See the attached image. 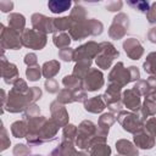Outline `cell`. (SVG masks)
I'll return each mask as SVG.
<instances>
[{"instance_id": "cell-1", "label": "cell", "mask_w": 156, "mask_h": 156, "mask_svg": "<svg viewBox=\"0 0 156 156\" xmlns=\"http://www.w3.org/2000/svg\"><path fill=\"white\" fill-rule=\"evenodd\" d=\"M98 133V126L93 123L89 119H84L79 123L78 126V132H77V138H76V146L80 150H89L90 141L91 139L96 135Z\"/></svg>"}, {"instance_id": "cell-2", "label": "cell", "mask_w": 156, "mask_h": 156, "mask_svg": "<svg viewBox=\"0 0 156 156\" xmlns=\"http://www.w3.org/2000/svg\"><path fill=\"white\" fill-rule=\"evenodd\" d=\"M102 99L106 104V107L110 110V112L118 115L122 111L123 104H122V88L117 84L108 83L106 91L102 95Z\"/></svg>"}, {"instance_id": "cell-3", "label": "cell", "mask_w": 156, "mask_h": 156, "mask_svg": "<svg viewBox=\"0 0 156 156\" xmlns=\"http://www.w3.org/2000/svg\"><path fill=\"white\" fill-rule=\"evenodd\" d=\"M99 46H100V50L98 56L95 57V62L99 68L107 69L111 67L113 60L119 56V52L115 48V45L110 41H101L99 43Z\"/></svg>"}, {"instance_id": "cell-4", "label": "cell", "mask_w": 156, "mask_h": 156, "mask_svg": "<svg viewBox=\"0 0 156 156\" xmlns=\"http://www.w3.org/2000/svg\"><path fill=\"white\" fill-rule=\"evenodd\" d=\"M29 105H30V102L28 100L27 94H20V93H16L13 90H10L7 94L5 104L2 105L1 113L4 111H9L10 113H18V112L24 111Z\"/></svg>"}, {"instance_id": "cell-5", "label": "cell", "mask_w": 156, "mask_h": 156, "mask_svg": "<svg viewBox=\"0 0 156 156\" xmlns=\"http://www.w3.org/2000/svg\"><path fill=\"white\" fill-rule=\"evenodd\" d=\"M117 121L123 128V130H126L127 133H132V134L136 133L144 126V122L140 119V116L136 112H132V111L122 110L117 115Z\"/></svg>"}, {"instance_id": "cell-6", "label": "cell", "mask_w": 156, "mask_h": 156, "mask_svg": "<svg viewBox=\"0 0 156 156\" xmlns=\"http://www.w3.org/2000/svg\"><path fill=\"white\" fill-rule=\"evenodd\" d=\"M21 41L22 45L33 50H41L46 45L48 38L46 34L38 32L35 29H24V32L21 35Z\"/></svg>"}, {"instance_id": "cell-7", "label": "cell", "mask_w": 156, "mask_h": 156, "mask_svg": "<svg viewBox=\"0 0 156 156\" xmlns=\"http://www.w3.org/2000/svg\"><path fill=\"white\" fill-rule=\"evenodd\" d=\"M128 28H129V17H128V15H126L123 12H119L112 20V23L108 28V37L113 40H119V39L126 37V34L128 32Z\"/></svg>"}, {"instance_id": "cell-8", "label": "cell", "mask_w": 156, "mask_h": 156, "mask_svg": "<svg viewBox=\"0 0 156 156\" xmlns=\"http://www.w3.org/2000/svg\"><path fill=\"white\" fill-rule=\"evenodd\" d=\"M1 27V33H0V45L2 51L5 50H20L23 45L21 41V35L20 33L15 32L11 28L5 27L4 24Z\"/></svg>"}, {"instance_id": "cell-9", "label": "cell", "mask_w": 156, "mask_h": 156, "mask_svg": "<svg viewBox=\"0 0 156 156\" xmlns=\"http://www.w3.org/2000/svg\"><path fill=\"white\" fill-rule=\"evenodd\" d=\"M107 79H108V83L117 84V85H119L121 88L126 87L128 83L132 82L129 67L126 68L124 65H123V62H117V63L112 67V69L110 71Z\"/></svg>"}, {"instance_id": "cell-10", "label": "cell", "mask_w": 156, "mask_h": 156, "mask_svg": "<svg viewBox=\"0 0 156 156\" xmlns=\"http://www.w3.org/2000/svg\"><path fill=\"white\" fill-rule=\"evenodd\" d=\"M100 46L96 41L90 40L85 44H82L80 46L74 49V56H73V61L78 62L82 60H89L93 61V58H95L99 54Z\"/></svg>"}, {"instance_id": "cell-11", "label": "cell", "mask_w": 156, "mask_h": 156, "mask_svg": "<svg viewBox=\"0 0 156 156\" xmlns=\"http://www.w3.org/2000/svg\"><path fill=\"white\" fill-rule=\"evenodd\" d=\"M105 84L104 74L98 68H91L83 79V89L85 91H98Z\"/></svg>"}, {"instance_id": "cell-12", "label": "cell", "mask_w": 156, "mask_h": 156, "mask_svg": "<svg viewBox=\"0 0 156 156\" xmlns=\"http://www.w3.org/2000/svg\"><path fill=\"white\" fill-rule=\"evenodd\" d=\"M32 27L33 29L41 32L44 34L54 33L55 34V27H54V18L46 17L43 13H33L30 17Z\"/></svg>"}, {"instance_id": "cell-13", "label": "cell", "mask_w": 156, "mask_h": 156, "mask_svg": "<svg viewBox=\"0 0 156 156\" xmlns=\"http://www.w3.org/2000/svg\"><path fill=\"white\" fill-rule=\"evenodd\" d=\"M68 34L71 35L72 40H77V41L83 40L88 37H93L90 20H85L82 22H73L71 29L68 30Z\"/></svg>"}, {"instance_id": "cell-14", "label": "cell", "mask_w": 156, "mask_h": 156, "mask_svg": "<svg viewBox=\"0 0 156 156\" xmlns=\"http://www.w3.org/2000/svg\"><path fill=\"white\" fill-rule=\"evenodd\" d=\"M1 77L6 84H11V85H13V83L20 78L17 66L7 61L4 52L1 55Z\"/></svg>"}, {"instance_id": "cell-15", "label": "cell", "mask_w": 156, "mask_h": 156, "mask_svg": "<svg viewBox=\"0 0 156 156\" xmlns=\"http://www.w3.org/2000/svg\"><path fill=\"white\" fill-rule=\"evenodd\" d=\"M50 112H51V118L57 123L58 127H65L68 124V112L65 107V105L60 104L57 100H54L50 104Z\"/></svg>"}, {"instance_id": "cell-16", "label": "cell", "mask_w": 156, "mask_h": 156, "mask_svg": "<svg viewBox=\"0 0 156 156\" xmlns=\"http://www.w3.org/2000/svg\"><path fill=\"white\" fill-rule=\"evenodd\" d=\"M122 104L127 110L132 112H139L141 107V99L140 95L132 88V89H126L122 93Z\"/></svg>"}, {"instance_id": "cell-17", "label": "cell", "mask_w": 156, "mask_h": 156, "mask_svg": "<svg viewBox=\"0 0 156 156\" xmlns=\"http://www.w3.org/2000/svg\"><path fill=\"white\" fill-rule=\"evenodd\" d=\"M133 140H134L135 146L138 149H143V150H150V149H152L155 146V143H156L155 138L150 133H147L144 129V127L140 128L136 133L133 134Z\"/></svg>"}, {"instance_id": "cell-18", "label": "cell", "mask_w": 156, "mask_h": 156, "mask_svg": "<svg viewBox=\"0 0 156 156\" xmlns=\"http://www.w3.org/2000/svg\"><path fill=\"white\" fill-rule=\"evenodd\" d=\"M123 49L130 60H139L144 55V48L135 38H128L123 41Z\"/></svg>"}, {"instance_id": "cell-19", "label": "cell", "mask_w": 156, "mask_h": 156, "mask_svg": "<svg viewBox=\"0 0 156 156\" xmlns=\"http://www.w3.org/2000/svg\"><path fill=\"white\" fill-rule=\"evenodd\" d=\"M58 126L57 123L52 119V118H48L44 123V126L41 127V129L38 133V138L40 139L41 143H46V141H52L58 132Z\"/></svg>"}, {"instance_id": "cell-20", "label": "cell", "mask_w": 156, "mask_h": 156, "mask_svg": "<svg viewBox=\"0 0 156 156\" xmlns=\"http://www.w3.org/2000/svg\"><path fill=\"white\" fill-rule=\"evenodd\" d=\"M116 119H117V117L112 112L102 113L98 121V134H100L102 136H107L108 130L112 127V124L116 122Z\"/></svg>"}, {"instance_id": "cell-21", "label": "cell", "mask_w": 156, "mask_h": 156, "mask_svg": "<svg viewBox=\"0 0 156 156\" xmlns=\"http://www.w3.org/2000/svg\"><path fill=\"white\" fill-rule=\"evenodd\" d=\"M116 150L121 156H139V149L127 139H118L116 141Z\"/></svg>"}, {"instance_id": "cell-22", "label": "cell", "mask_w": 156, "mask_h": 156, "mask_svg": "<svg viewBox=\"0 0 156 156\" xmlns=\"http://www.w3.org/2000/svg\"><path fill=\"white\" fill-rule=\"evenodd\" d=\"M84 110L89 113H101L105 107H106V104L102 99V95H98V96H93V98H89L88 100H85L84 102Z\"/></svg>"}, {"instance_id": "cell-23", "label": "cell", "mask_w": 156, "mask_h": 156, "mask_svg": "<svg viewBox=\"0 0 156 156\" xmlns=\"http://www.w3.org/2000/svg\"><path fill=\"white\" fill-rule=\"evenodd\" d=\"M7 22H9V28L13 29L20 34H22L26 29V18L21 13H16V12L10 13L7 17Z\"/></svg>"}, {"instance_id": "cell-24", "label": "cell", "mask_w": 156, "mask_h": 156, "mask_svg": "<svg viewBox=\"0 0 156 156\" xmlns=\"http://www.w3.org/2000/svg\"><path fill=\"white\" fill-rule=\"evenodd\" d=\"M60 68H61L60 62L57 60H51L44 62V65L41 66V72L46 79H52L60 72Z\"/></svg>"}, {"instance_id": "cell-25", "label": "cell", "mask_w": 156, "mask_h": 156, "mask_svg": "<svg viewBox=\"0 0 156 156\" xmlns=\"http://www.w3.org/2000/svg\"><path fill=\"white\" fill-rule=\"evenodd\" d=\"M91 62L93 61H89V60H82V61L76 62L72 74L74 77H77L78 79L83 80L85 78V76L89 73V71L91 69Z\"/></svg>"}, {"instance_id": "cell-26", "label": "cell", "mask_w": 156, "mask_h": 156, "mask_svg": "<svg viewBox=\"0 0 156 156\" xmlns=\"http://www.w3.org/2000/svg\"><path fill=\"white\" fill-rule=\"evenodd\" d=\"M156 115V102L150 100V99H146L144 100V102L141 104V107L139 110V116H140V119L145 123L146 118L150 117V116H155Z\"/></svg>"}, {"instance_id": "cell-27", "label": "cell", "mask_w": 156, "mask_h": 156, "mask_svg": "<svg viewBox=\"0 0 156 156\" xmlns=\"http://www.w3.org/2000/svg\"><path fill=\"white\" fill-rule=\"evenodd\" d=\"M11 134L15 138H26L28 134V123L27 121H15L11 124Z\"/></svg>"}, {"instance_id": "cell-28", "label": "cell", "mask_w": 156, "mask_h": 156, "mask_svg": "<svg viewBox=\"0 0 156 156\" xmlns=\"http://www.w3.org/2000/svg\"><path fill=\"white\" fill-rule=\"evenodd\" d=\"M72 2L69 0H50L48 7L52 13H62L71 7Z\"/></svg>"}, {"instance_id": "cell-29", "label": "cell", "mask_w": 156, "mask_h": 156, "mask_svg": "<svg viewBox=\"0 0 156 156\" xmlns=\"http://www.w3.org/2000/svg\"><path fill=\"white\" fill-rule=\"evenodd\" d=\"M72 41V38L68 33L66 32H58V33H55L54 37H52V43L56 48H58L60 50L61 49H65V48H68L69 44Z\"/></svg>"}, {"instance_id": "cell-30", "label": "cell", "mask_w": 156, "mask_h": 156, "mask_svg": "<svg viewBox=\"0 0 156 156\" xmlns=\"http://www.w3.org/2000/svg\"><path fill=\"white\" fill-rule=\"evenodd\" d=\"M89 156H111V147L106 143L95 144L88 150Z\"/></svg>"}, {"instance_id": "cell-31", "label": "cell", "mask_w": 156, "mask_h": 156, "mask_svg": "<svg viewBox=\"0 0 156 156\" xmlns=\"http://www.w3.org/2000/svg\"><path fill=\"white\" fill-rule=\"evenodd\" d=\"M73 24V21L69 16H65V17H58V18H54V27H55V33L58 32H65V30H69Z\"/></svg>"}, {"instance_id": "cell-32", "label": "cell", "mask_w": 156, "mask_h": 156, "mask_svg": "<svg viewBox=\"0 0 156 156\" xmlns=\"http://www.w3.org/2000/svg\"><path fill=\"white\" fill-rule=\"evenodd\" d=\"M62 84L66 89H69V90H79V89H83V80L78 79L77 77H74L73 74H69V76H65L63 79H62Z\"/></svg>"}, {"instance_id": "cell-33", "label": "cell", "mask_w": 156, "mask_h": 156, "mask_svg": "<svg viewBox=\"0 0 156 156\" xmlns=\"http://www.w3.org/2000/svg\"><path fill=\"white\" fill-rule=\"evenodd\" d=\"M143 68L145 73L150 76H156V51H152L146 56L143 63Z\"/></svg>"}, {"instance_id": "cell-34", "label": "cell", "mask_w": 156, "mask_h": 156, "mask_svg": "<svg viewBox=\"0 0 156 156\" xmlns=\"http://www.w3.org/2000/svg\"><path fill=\"white\" fill-rule=\"evenodd\" d=\"M69 17L72 18L73 22H82V21L88 20V11H87L82 5L76 4L74 7L71 10Z\"/></svg>"}, {"instance_id": "cell-35", "label": "cell", "mask_w": 156, "mask_h": 156, "mask_svg": "<svg viewBox=\"0 0 156 156\" xmlns=\"http://www.w3.org/2000/svg\"><path fill=\"white\" fill-rule=\"evenodd\" d=\"M77 132H78V127H76L74 124L68 123L62 129V140L74 143L76 138H77Z\"/></svg>"}, {"instance_id": "cell-36", "label": "cell", "mask_w": 156, "mask_h": 156, "mask_svg": "<svg viewBox=\"0 0 156 156\" xmlns=\"http://www.w3.org/2000/svg\"><path fill=\"white\" fill-rule=\"evenodd\" d=\"M56 100L62 105L72 104V102H74V93H73V90H69V89H66V88L61 89L57 94Z\"/></svg>"}, {"instance_id": "cell-37", "label": "cell", "mask_w": 156, "mask_h": 156, "mask_svg": "<svg viewBox=\"0 0 156 156\" xmlns=\"http://www.w3.org/2000/svg\"><path fill=\"white\" fill-rule=\"evenodd\" d=\"M41 76H43L41 67H39L38 65L27 67V69H26V77L29 82H37V80L40 79Z\"/></svg>"}, {"instance_id": "cell-38", "label": "cell", "mask_w": 156, "mask_h": 156, "mask_svg": "<svg viewBox=\"0 0 156 156\" xmlns=\"http://www.w3.org/2000/svg\"><path fill=\"white\" fill-rule=\"evenodd\" d=\"M127 4L135 11H139L143 13H146L151 5L149 1H144V0H129V1H127Z\"/></svg>"}, {"instance_id": "cell-39", "label": "cell", "mask_w": 156, "mask_h": 156, "mask_svg": "<svg viewBox=\"0 0 156 156\" xmlns=\"http://www.w3.org/2000/svg\"><path fill=\"white\" fill-rule=\"evenodd\" d=\"M74 145H76V144L72 143V141L62 140L58 146H60V149H61L63 156H76V154H77L78 150L74 147Z\"/></svg>"}, {"instance_id": "cell-40", "label": "cell", "mask_w": 156, "mask_h": 156, "mask_svg": "<svg viewBox=\"0 0 156 156\" xmlns=\"http://www.w3.org/2000/svg\"><path fill=\"white\" fill-rule=\"evenodd\" d=\"M146 82L149 84V89H147V93H146L145 98L156 102V76H150L146 79Z\"/></svg>"}, {"instance_id": "cell-41", "label": "cell", "mask_w": 156, "mask_h": 156, "mask_svg": "<svg viewBox=\"0 0 156 156\" xmlns=\"http://www.w3.org/2000/svg\"><path fill=\"white\" fill-rule=\"evenodd\" d=\"M41 94H43V91H41V89L39 87H30L28 93H27V96H28V100H29L30 105L35 104L41 98Z\"/></svg>"}, {"instance_id": "cell-42", "label": "cell", "mask_w": 156, "mask_h": 156, "mask_svg": "<svg viewBox=\"0 0 156 156\" xmlns=\"http://www.w3.org/2000/svg\"><path fill=\"white\" fill-rule=\"evenodd\" d=\"M29 88H30V87L27 85V83H26L24 79L18 78V79L13 83L11 90H13V91H16V93H20V94H27V91L29 90Z\"/></svg>"}, {"instance_id": "cell-43", "label": "cell", "mask_w": 156, "mask_h": 156, "mask_svg": "<svg viewBox=\"0 0 156 156\" xmlns=\"http://www.w3.org/2000/svg\"><path fill=\"white\" fill-rule=\"evenodd\" d=\"M58 58H61L62 61L65 62H71L73 61V56H74V49L72 48H65V49H61L58 50Z\"/></svg>"}, {"instance_id": "cell-44", "label": "cell", "mask_w": 156, "mask_h": 156, "mask_svg": "<svg viewBox=\"0 0 156 156\" xmlns=\"http://www.w3.org/2000/svg\"><path fill=\"white\" fill-rule=\"evenodd\" d=\"M30 147L24 144H16L12 149L13 156H29L30 155Z\"/></svg>"}, {"instance_id": "cell-45", "label": "cell", "mask_w": 156, "mask_h": 156, "mask_svg": "<svg viewBox=\"0 0 156 156\" xmlns=\"http://www.w3.org/2000/svg\"><path fill=\"white\" fill-rule=\"evenodd\" d=\"M10 144H11V141H10L9 135H7V130H6V128L4 127L2 122H1V133H0V146L1 147H0V150L5 151L10 146Z\"/></svg>"}, {"instance_id": "cell-46", "label": "cell", "mask_w": 156, "mask_h": 156, "mask_svg": "<svg viewBox=\"0 0 156 156\" xmlns=\"http://www.w3.org/2000/svg\"><path fill=\"white\" fill-rule=\"evenodd\" d=\"M40 116V108L35 105V104H32L29 105L26 110H24V119H30V118H34V117H38Z\"/></svg>"}, {"instance_id": "cell-47", "label": "cell", "mask_w": 156, "mask_h": 156, "mask_svg": "<svg viewBox=\"0 0 156 156\" xmlns=\"http://www.w3.org/2000/svg\"><path fill=\"white\" fill-rule=\"evenodd\" d=\"M44 88L45 90L49 93V94H56L60 91V88H58V83L56 79H46L45 83H44Z\"/></svg>"}, {"instance_id": "cell-48", "label": "cell", "mask_w": 156, "mask_h": 156, "mask_svg": "<svg viewBox=\"0 0 156 156\" xmlns=\"http://www.w3.org/2000/svg\"><path fill=\"white\" fill-rule=\"evenodd\" d=\"M133 89H134L140 96H146V93H147V89H149V84H147L146 80L140 79V80L135 82Z\"/></svg>"}, {"instance_id": "cell-49", "label": "cell", "mask_w": 156, "mask_h": 156, "mask_svg": "<svg viewBox=\"0 0 156 156\" xmlns=\"http://www.w3.org/2000/svg\"><path fill=\"white\" fill-rule=\"evenodd\" d=\"M143 127L147 133H150L154 138H156V117H150L149 119H146Z\"/></svg>"}, {"instance_id": "cell-50", "label": "cell", "mask_w": 156, "mask_h": 156, "mask_svg": "<svg viewBox=\"0 0 156 156\" xmlns=\"http://www.w3.org/2000/svg\"><path fill=\"white\" fill-rule=\"evenodd\" d=\"M146 20H147V22L151 23V24L156 23V2H152V4L150 5L149 11L146 12Z\"/></svg>"}, {"instance_id": "cell-51", "label": "cell", "mask_w": 156, "mask_h": 156, "mask_svg": "<svg viewBox=\"0 0 156 156\" xmlns=\"http://www.w3.org/2000/svg\"><path fill=\"white\" fill-rule=\"evenodd\" d=\"M23 62H24L28 67L35 66V65H38V57H37V55H35L34 52H28V54L24 55Z\"/></svg>"}, {"instance_id": "cell-52", "label": "cell", "mask_w": 156, "mask_h": 156, "mask_svg": "<svg viewBox=\"0 0 156 156\" xmlns=\"http://www.w3.org/2000/svg\"><path fill=\"white\" fill-rule=\"evenodd\" d=\"M73 93H74V102H84L85 100H88V94L84 89H79Z\"/></svg>"}, {"instance_id": "cell-53", "label": "cell", "mask_w": 156, "mask_h": 156, "mask_svg": "<svg viewBox=\"0 0 156 156\" xmlns=\"http://www.w3.org/2000/svg\"><path fill=\"white\" fill-rule=\"evenodd\" d=\"M123 6V2L122 1H108L106 4V10L111 11V12H116V11H119Z\"/></svg>"}, {"instance_id": "cell-54", "label": "cell", "mask_w": 156, "mask_h": 156, "mask_svg": "<svg viewBox=\"0 0 156 156\" xmlns=\"http://www.w3.org/2000/svg\"><path fill=\"white\" fill-rule=\"evenodd\" d=\"M129 71H130L132 82H138V80H140V72H139L138 67H135V66H129Z\"/></svg>"}, {"instance_id": "cell-55", "label": "cell", "mask_w": 156, "mask_h": 156, "mask_svg": "<svg viewBox=\"0 0 156 156\" xmlns=\"http://www.w3.org/2000/svg\"><path fill=\"white\" fill-rule=\"evenodd\" d=\"M12 7H13V2L12 1H6V0L0 1V10L2 12H9V11L12 10Z\"/></svg>"}, {"instance_id": "cell-56", "label": "cell", "mask_w": 156, "mask_h": 156, "mask_svg": "<svg viewBox=\"0 0 156 156\" xmlns=\"http://www.w3.org/2000/svg\"><path fill=\"white\" fill-rule=\"evenodd\" d=\"M147 40L150 43L156 44V27H152L149 32H147Z\"/></svg>"}, {"instance_id": "cell-57", "label": "cell", "mask_w": 156, "mask_h": 156, "mask_svg": "<svg viewBox=\"0 0 156 156\" xmlns=\"http://www.w3.org/2000/svg\"><path fill=\"white\" fill-rule=\"evenodd\" d=\"M49 156H63V155H62V151H61L60 146H57V147H55V149L50 152V155H49Z\"/></svg>"}, {"instance_id": "cell-58", "label": "cell", "mask_w": 156, "mask_h": 156, "mask_svg": "<svg viewBox=\"0 0 156 156\" xmlns=\"http://www.w3.org/2000/svg\"><path fill=\"white\" fill-rule=\"evenodd\" d=\"M76 156H89V154H88V152H84V151L82 150V151H77Z\"/></svg>"}, {"instance_id": "cell-59", "label": "cell", "mask_w": 156, "mask_h": 156, "mask_svg": "<svg viewBox=\"0 0 156 156\" xmlns=\"http://www.w3.org/2000/svg\"><path fill=\"white\" fill-rule=\"evenodd\" d=\"M33 156H43V155H33Z\"/></svg>"}]
</instances>
